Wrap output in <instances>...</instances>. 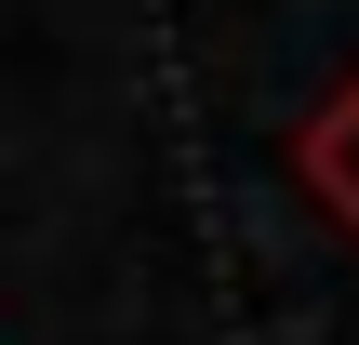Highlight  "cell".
Here are the masks:
<instances>
[{
	"instance_id": "obj_1",
	"label": "cell",
	"mask_w": 359,
	"mask_h": 345,
	"mask_svg": "<svg viewBox=\"0 0 359 345\" xmlns=\"http://www.w3.org/2000/svg\"><path fill=\"white\" fill-rule=\"evenodd\" d=\"M293 173H306V199H320V213L359 239V80L320 106V120H306V133H293Z\"/></svg>"
}]
</instances>
